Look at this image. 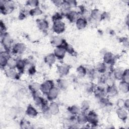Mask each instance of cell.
Returning <instances> with one entry per match:
<instances>
[{
	"mask_svg": "<svg viewBox=\"0 0 129 129\" xmlns=\"http://www.w3.org/2000/svg\"><path fill=\"white\" fill-rule=\"evenodd\" d=\"M56 58L53 53H49L46 55L44 58V62L48 66L53 65L56 61Z\"/></svg>",
	"mask_w": 129,
	"mask_h": 129,
	"instance_id": "obj_26",
	"label": "cell"
},
{
	"mask_svg": "<svg viewBox=\"0 0 129 129\" xmlns=\"http://www.w3.org/2000/svg\"><path fill=\"white\" fill-rule=\"evenodd\" d=\"M67 19L71 23H75L79 18H80V14L79 12L74 11L70 10L68 11L65 15Z\"/></svg>",
	"mask_w": 129,
	"mask_h": 129,
	"instance_id": "obj_10",
	"label": "cell"
},
{
	"mask_svg": "<svg viewBox=\"0 0 129 129\" xmlns=\"http://www.w3.org/2000/svg\"><path fill=\"white\" fill-rule=\"evenodd\" d=\"M66 52L71 55H74L75 53V51L72 46L69 44L67 42H66L63 45Z\"/></svg>",
	"mask_w": 129,
	"mask_h": 129,
	"instance_id": "obj_37",
	"label": "cell"
},
{
	"mask_svg": "<svg viewBox=\"0 0 129 129\" xmlns=\"http://www.w3.org/2000/svg\"><path fill=\"white\" fill-rule=\"evenodd\" d=\"M105 88L102 85H99L95 88L94 93L95 97L98 99H101L103 97H106V91Z\"/></svg>",
	"mask_w": 129,
	"mask_h": 129,
	"instance_id": "obj_15",
	"label": "cell"
},
{
	"mask_svg": "<svg viewBox=\"0 0 129 129\" xmlns=\"http://www.w3.org/2000/svg\"><path fill=\"white\" fill-rule=\"evenodd\" d=\"M52 29L54 33L57 34L62 33L66 29L65 23L61 20L53 22Z\"/></svg>",
	"mask_w": 129,
	"mask_h": 129,
	"instance_id": "obj_4",
	"label": "cell"
},
{
	"mask_svg": "<svg viewBox=\"0 0 129 129\" xmlns=\"http://www.w3.org/2000/svg\"><path fill=\"white\" fill-rule=\"evenodd\" d=\"M41 111H42V113L43 117L46 119H49L52 116V115L49 111L48 106H47V105L42 107L41 108Z\"/></svg>",
	"mask_w": 129,
	"mask_h": 129,
	"instance_id": "obj_36",
	"label": "cell"
},
{
	"mask_svg": "<svg viewBox=\"0 0 129 129\" xmlns=\"http://www.w3.org/2000/svg\"><path fill=\"white\" fill-rule=\"evenodd\" d=\"M116 113L119 119L123 121H126V119L127 118L128 114L125 108H117Z\"/></svg>",
	"mask_w": 129,
	"mask_h": 129,
	"instance_id": "obj_21",
	"label": "cell"
},
{
	"mask_svg": "<svg viewBox=\"0 0 129 129\" xmlns=\"http://www.w3.org/2000/svg\"><path fill=\"white\" fill-rule=\"evenodd\" d=\"M36 24L38 29L43 32L46 31L49 28V24L45 19H37Z\"/></svg>",
	"mask_w": 129,
	"mask_h": 129,
	"instance_id": "obj_16",
	"label": "cell"
},
{
	"mask_svg": "<svg viewBox=\"0 0 129 129\" xmlns=\"http://www.w3.org/2000/svg\"><path fill=\"white\" fill-rule=\"evenodd\" d=\"M118 88L122 93H127L129 91V84L123 81H121L119 84Z\"/></svg>",
	"mask_w": 129,
	"mask_h": 129,
	"instance_id": "obj_29",
	"label": "cell"
},
{
	"mask_svg": "<svg viewBox=\"0 0 129 129\" xmlns=\"http://www.w3.org/2000/svg\"><path fill=\"white\" fill-rule=\"evenodd\" d=\"M76 27L79 30H83L85 29L87 25V21L86 18L80 17L75 22Z\"/></svg>",
	"mask_w": 129,
	"mask_h": 129,
	"instance_id": "obj_23",
	"label": "cell"
},
{
	"mask_svg": "<svg viewBox=\"0 0 129 129\" xmlns=\"http://www.w3.org/2000/svg\"><path fill=\"white\" fill-rule=\"evenodd\" d=\"M121 81H123L127 83L129 82V71L127 69L124 70Z\"/></svg>",
	"mask_w": 129,
	"mask_h": 129,
	"instance_id": "obj_40",
	"label": "cell"
},
{
	"mask_svg": "<svg viewBox=\"0 0 129 129\" xmlns=\"http://www.w3.org/2000/svg\"><path fill=\"white\" fill-rule=\"evenodd\" d=\"M26 46L24 43L18 42L12 46V51L15 54H22L26 51Z\"/></svg>",
	"mask_w": 129,
	"mask_h": 129,
	"instance_id": "obj_6",
	"label": "cell"
},
{
	"mask_svg": "<svg viewBox=\"0 0 129 129\" xmlns=\"http://www.w3.org/2000/svg\"><path fill=\"white\" fill-rule=\"evenodd\" d=\"M124 70L121 68H116L112 72L113 78L117 80H121Z\"/></svg>",
	"mask_w": 129,
	"mask_h": 129,
	"instance_id": "obj_27",
	"label": "cell"
},
{
	"mask_svg": "<svg viewBox=\"0 0 129 129\" xmlns=\"http://www.w3.org/2000/svg\"><path fill=\"white\" fill-rule=\"evenodd\" d=\"M40 85L41 84L38 82H32L29 84L28 88L32 93H34L40 91Z\"/></svg>",
	"mask_w": 129,
	"mask_h": 129,
	"instance_id": "obj_31",
	"label": "cell"
},
{
	"mask_svg": "<svg viewBox=\"0 0 129 129\" xmlns=\"http://www.w3.org/2000/svg\"><path fill=\"white\" fill-rule=\"evenodd\" d=\"M6 30H7V28L4 24V23L1 21V23H0V31H1V34H4L6 33Z\"/></svg>",
	"mask_w": 129,
	"mask_h": 129,
	"instance_id": "obj_43",
	"label": "cell"
},
{
	"mask_svg": "<svg viewBox=\"0 0 129 129\" xmlns=\"http://www.w3.org/2000/svg\"><path fill=\"white\" fill-rule=\"evenodd\" d=\"M26 5L30 7L33 8L38 7L39 1L37 0H30L26 2Z\"/></svg>",
	"mask_w": 129,
	"mask_h": 129,
	"instance_id": "obj_39",
	"label": "cell"
},
{
	"mask_svg": "<svg viewBox=\"0 0 129 129\" xmlns=\"http://www.w3.org/2000/svg\"><path fill=\"white\" fill-rule=\"evenodd\" d=\"M90 106V102L89 100H83L81 104L80 109L81 111L85 112L86 111H88L89 109Z\"/></svg>",
	"mask_w": 129,
	"mask_h": 129,
	"instance_id": "obj_35",
	"label": "cell"
},
{
	"mask_svg": "<svg viewBox=\"0 0 129 129\" xmlns=\"http://www.w3.org/2000/svg\"><path fill=\"white\" fill-rule=\"evenodd\" d=\"M115 61V57L112 53L107 51L105 52L103 56V62L107 64H113Z\"/></svg>",
	"mask_w": 129,
	"mask_h": 129,
	"instance_id": "obj_14",
	"label": "cell"
},
{
	"mask_svg": "<svg viewBox=\"0 0 129 129\" xmlns=\"http://www.w3.org/2000/svg\"><path fill=\"white\" fill-rule=\"evenodd\" d=\"M48 108L52 115H56L59 112V105L55 102L52 101L48 105Z\"/></svg>",
	"mask_w": 129,
	"mask_h": 129,
	"instance_id": "obj_22",
	"label": "cell"
},
{
	"mask_svg": "<svg viewBox=\"0 0 129 129\" xmlns=\"http://www.w3.org/2000/svg\"><path fill=\"white\" fill-rule=\"evenodd\" d=\"M76 121L77 124L79 125H83L86 124L88 122L87 114H86L84 112L81 111V112L76 116Z\"/></svg>",
	"mask_w": 129,
	"mask_h": 129,
	"instance_id": "obj_19",
	"label": "cell"
},
{
	"mask_svg": "<svg viewBox=\"0 0 129 129\" xmlns=\"http://www.w3.org/2000/svg\"><path fill=\"white\" fill-rule=\"evenodd\" d=\"M1 12L4 15H6L13 11L14 5L11 1H1L0 2Z\"/></svg>",
	"mask_w": 129,
	"mask_h": 129,
	"instance_id": "obj_2",
	"label": "cell"
},
{
	"mask_svg": "<svg viewBox=\"0 0 129 129\" xmlns=\"http://www.w3.org/2000/svg\"><path fill=\"white\" fill-rule=\"evenodd\" d=\"M20 125H21L22 126H23L22 128H28V127H29L28 125H30V124H29V122L28 121H27V120H25V119H23V120H21ZM22 126H21V127H22Z\"/></svg>",
	"mask_w": 129,
	"mask_h": 129,
	"instance_id": "obj_46",
	"label": "cell"
},
{
	"mask_svg": "<svg viewBox=\"0 0 129 129\" xmlns=\"http://www.w3.org/2000/svg\"><path fill=\"white\" fill-rule=\"evenodd\" d=\"M76 73L78 76L80 77H84L86 75L87 71L86 69L84 66H80L77 68Z\"/></svg>",
	"mask_w": 129,
	"mask_h": 129,
	"instance_id": "obj_33",
	"label": "cell"
},
{
	"mask_svg": "<svg viewBox=\"0 0 129 129\" xmlns=\"http://www.w3.org/2000/svg\"><path fill=\"white\" fill-rule=\"evenodd\" d=\"M129 107V100L128 99L125 100L124 102V108L126 110H127Z\"/></svg>",
	"mask_w": 129,
	"mask_h": 129,
	"instance_id": "obj_47",
	"label": "cell"
},
{
	"mask_svg": "<svg viewBox=\"0 0 129 129\" xmlns=\"http://www.w3.org/2000/svg\"><path fill=\"white\" fill-rule=\"evenodd\" d=\"M54 86V82L52 80H47L43 82L40 85V92L44 95H46L50 90Z\"/></svg>",
	"mask_w": 129,
	"mask_h": 129,
	"instance_id": "obj_5",
	"label": "cell"
},
{
	"mask_svg": "<svg viewBox=\"0 0 129 129\" xmlns=\"http://www.w3.org/2000/svg\"><path fill=\"white\" fill-rule=\"evenodd\" d=\"M66 53L67 52L63 45L55 47L53 51V54L55 56L56 58L59 60H61L64 58Z\"/></svg>",
	"mask_w": 129,
	"mask_h": 129,
	"instance_id": "obj_8",
	"label": "cell"
},
{
	"mask_svg": "<svg viewBox=\"0 0 129 129\" xmlns=\"http://www.w3.org/2000/svg\"><path fill=\"white\" fill-rule=\"evenodd\" d=\"M124 102L125 100L122 98H119L116 101V106L117 108H124Z\"/></svg>",
	"mask_w": 129,
	"mask_h": 129,
	"instance_id": "obj_42",
	"label": "cell"
},
{
	"mask_svg": "<svg viewBox=\"0 0 129 129\" xmlns=\"http://www.w3.org/2000/svg\"><path fill=\"white\" fill-rule=\"evenodd\" d=\"M64 1H61V0H54L52 1V3L55 5L57 7H62Z\"/></svg>",
	"mask_w": 129,
	"mask_h": 129,
	"instance_id": "obj_44",
	"label": "cell"
},
{
	"mask_svg": "<svg viewBox=\"0 0 129 129\" xmlns=\"http://www.w3.org/2000/svg\"><path fill=\"white\" fill-rule=\"evenodd\" d=\"M32 96L35 105L41 107V109L42 107L47 105L46 100L41 96V94H40L39 92L32 93Z\"/></svg>",
	"mask_w": 129,
	"mask_h": 129,
	"instance_id": "obj_3",
	"label": "cell"
},
{
	"mask_svg": "<svg viewBox=\"0 0 129 129\" xmlns=\"http://www.w3.org/2000/svg\"><path fill=\"white\" fill-rule=\"evenodd\" d=\"M16 63H17V59L11 57L8 59L7 67L8 68H11V69H16Z\"/></svg>",
	"mask_w": 129,
	"mask_h": 129,
	"instance_id": "obj_38",
	"label": "cell"
},
{
	"mask_svg": "<svg viewBox=\"0 0 129 129\" xmlns=\"http://www.w3.org/2000/svg\"><path fill=\"white\" fill-rule=\"evenodd\" d=\"M99 105L103 108L108 107L112 105V103L110 101L109 98H107L106 96L103 97L101 99H99Z\"/></svg>",
	"mask_w": 129,
	"mask_h": 129,
	"instance_id": "obj_32",
	"label": "cell"
},
{
	"mask_svg": "<svg viewBox=\"0 0 129 129\" xmlns=\"http://www.w3.org/2000/svg\"><path fill=\"white\" fill-rule=\"evenodd\" d=\"M90 18L94 21H100L102 20V13L97 9L92 10L90 14Z\"/></svg>",
	"mask_w": 129,
	"mask_h": 129,
	"instance_id": "obj_17",
	"label": "cell"
},
{
	"mask_svg": "<svg viewBox=\"0 0 129 129\" xmlns=\"http://www.w3.org/2000/svg\"><path fill=\"white\" fill-rule=\"evenodd\" d=\"M59 91V89L57 88V87L54 86L53 87H52L46 95L48 100L53 101V100L56 99L58 96Z\"/></svg>",
	"mask_w": 129,
	"mask_h": 129,
	"instance_id": "obj_9",
	"label": "cell"
},
{
	"mask_svg": "<svg viewBox=\"0 0 129 129\" xmlns=\"http://www.w3.org/2000/svg\"><path fill=\"white\" fill-rule=\"evenodd\" d=\"M88 122L92 125H97L99 121V117L97 114L94 111H90L87 114Z\"/></svg>",
	"mask_w": 129,
	"mask_h": 129,
	"instance_id": "obj_7",
	"label": "cell"
},
{
	"mask_svg": "<svg viewBox=\"0 0 129 129\" xmlns=\"http://www.w3.org/2000/svg\"><path fill=\"white\" fill-rule=\"evenodd\" d=\"M66 42V41L61 37L58 35L54 36L50 39L51 45L55 47L63 46Z\"/></svg>",
	"mask_w": 129,
	"mask_h": 129,
	"instance_id": "obj_13",
	"label": "cell"
},
{
	"mask_svg": "<svg viewBox=\"0 0 129 129\" xmlns=\"http://www.w3.org/2000/svg\"><path fill=\"white\" fill-rule=\"evenodd\" d=\"M69 86L67 80L64 79H59L57 80V87L59 90L66 91Z\"/></svg>",
	"mask_w": 129,
	"mask_h": 129,
	"instance_id": "obj_25",
	"label": "cell"
},
{
	"mask_svg": "<svg viewBox=\"0 0 129 129\" xmlns=\"http://www.w3.org/2000/svg\"><path fill=\"white\" fill-rule=\"evenodd\" d=\"M1 44L3 46L5 50L9 51L12 47L13 44V39L12 37L7 32L1 34Z\"/></svg>",
	"mask_w": 129,
	"mask_h": 129,
	"instance_id": "obj_1",
	"label": "cell"
},
{
	"mask_svg": "<svg viewBox=\"0 0 129 129\" xmlns=\"http://www.w3.org/2000/svg\"><path fill=\"white\" fill-rule=\"evenodd\" d=\"M67 110L68 112L70 114V115L73 116H77L81 111L80 108L76 105L70 106L68 108Z\"/></svg>",
	"mask_w": 129,
	"mask_h": 129,
	"instance_id": "obj_28",
	"label": "cell"
},
{
	"mask_svg": "<svg viewBox=\"0 0 129 129\" xmlns=\"http://www.w3.org/2000/svg\"><path fill=\"white\" fill-rule=\"evenodd\" d=\"M25 112L27 116L32 118L36 117L38 114L37 110L30 104L27 106Z\"/></svg>",
	"mask_w": 129,
	"mask_h": 129,
	"instance_id": "obj_20",
	"label": "cell"
},
{
	"mask_svg": "<svg viewBox=\"0 0 129 129\" xmlns=\"http://www.w3.org/2000/svg\"><path fill=\"white\" fill-rule=\"evenodd\" d=\"M62 16H63V14L61 13H56L55 14H54L53 15V16L52 17L53 22H55V21L61 20V19L62 18Z\"/></svg>",
	"mask_w": 129,
	"mask_h": 129,
	"instance_id": "obj_41",
	"label": "cell"
},
{
	"mask_svg": "<svg viewBox=\"0 0 129 129\" xmlns=\"http://www.w3.org/2000/svg\"><path fill=\"white\" fill-rule=\"evenodd\" d=\"M95 70L100 74H105L107 70V65L103 62H99L95 67Z\"/></svg>",
	"mask_w": 129,
	"mask_h": 129,
	"instance_id": "obj_30",
	"label": "cell"
},
{
	"mask_svg": "<svg viewBox=\"0 0 129 129\" xmlns=\"http://www.w3.org/2000/svg\"><path fill=\"white\" fill-rule=\"evenodd\" d=\"M42 13L43 12L42 10L39 7L32 8L29 11V15H31V16H34V17L41 15H42Z\"/></svg>",
	"mask_w": 129,
	"mask_h": 129,
	"instance_id": "obj_34",
	"label": "cell"
},
{
	"mask_svg": "<svg viewBox=\"0 0 129 129\" xmlns=\"http://www.w3.org/2000/svg\"><path fill=\"white\" fill-rule=\"evenodd\" d=\"M36 70L35 66L33 65H32L31 66H30L28 70V72L30 75H34L36 73Z\"/></svg>",
	"mask_w": 129,
	"mask_h": 129,
	"instance_id": "obj_45",
	"label": "cell"
},
{
	"mask_svg": "<svg viewBox=\"0 0 129 129\" xmlns=\"http://www.w3.org/2000/svg\"><path fill=\"white\" fill-rule=\"evenodd\" d=\"M27 64V63L26 60L23 59H17L16 69L18 70L20 73H22L24 71Z\"/></svg>",
	"mask_w": 129,
	"mask_h": 129,
	"instance_id": "obj_24",
	"label": "cell"
},
{
	"mask_svg": "<svg viewBox=\"0 0 129 129\" xmlns=\"http://www.w3.org/2000/svg\"><path fill=\"white\" fill-rule=\"evenodd\" d=\"M71 69V66L66 63L60 64L57 67V71L58 73L62 76L67 75Z\"/></svg>",
	"mask_w": 129,
	"mask_h": 129,
	"instance_id": "obj_11",
	"label": "cell"
},
{
	"mask_svg": "<svg viewBox=\"0 0 129 129\" xmlns=\"http://www.w3.org/2000/svg\"><path fill=\"white\" fill-rule=\"evenodd\" d=\"M5 74L8 78L12 79H17L19 77L15 69H11L8 67L5 69Z\"/></svg>",
	"mask_w": 129,
	"mask_h": 129,
	"instance_id": "obj_18",
	"label": "cell"
},
{
	"mask_svg": "<svg viewBox=\"0 0 129 129\" xmlns=\"http://www.w3.org/2000/svg\"><path fill=\"white\" fill-rule=\"evenodd\" d=\"M106 96L108 97H114L117 95L118 90L117 87L114 85H108L105 89Z\"/></svg>",
	"mask_w": 129,
	"mask_h": 129,
	"instance_id": "obj_12",
	"label": "cell"
}]
</instances>
